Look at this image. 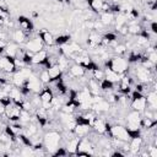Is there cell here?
I'll return each instance as SVG.
<instances>
[{
  "label": "cell",
  "instance_id": "35",
  "mask_svg": "<svg viewBox=\"0 0 157 157\" xmlns=\"http://www.w3.org/2000/svg\"><path fill=\"white\" fill-rule=\"evenodd\" d=\"M146 152H147L148 157H157V147L155 145H148Z\"/></svg>",
  "mask_w": 157,
  "mask_h": 157
},
{
  "label": "cell",
  "instance_id": "14",
  "mask_svg": "<svg viewBox=\"0 0 157 157\" xmlns=\"http://www.w3.org/2000/svg\"><path fill=\"white\" fill-rule=\"evenodd\" d=\"M91 131V125L86 124V123H76L72 132L75 136L77 137H85V136H88Z\"/></svg>",
  "mask_w": 157,
  "mask_h": 157
},
{
  "label": "cell",
  "instance_id": "8",
  "mask_svg": "<svg viewBox=\"0 0 157 157\" xmlns=\"http://www.w3.org/2000/svg\"><path fill=\"white\" fill-rule=\"evenodd\" d=\"M25 48H26V50H28L31 53H37V52L44 49V43L40 39V37L37 34V36H34V37H32V38L26 40Z\"/></svg>",
  "mask_w": 157,
  "mask_h": 157
},
{
  "label": "cell",
  "instance_id": "27",
  "mask_svg": "<svg viewBox=\"0 0 157 157\" xmlns=\"http://www.w3.org/2000/svg\"><path fill=\"white\" fill-rule=\"evenodd\" d=\"M47 70H48V74H49L50 81H52V80H59V78H61V76H63V74H64L56 64L52 65V66H50V67H48Z\"/></svg>",
  "mask_w": 157,
  "mask_h": 157
},
{
  "label": "cell",
  "instance_id": "21",
  "mask_svg": "<svg viewBox=\"0 0 157 157\" xmlns=\"http://www.w3.org/2000/svg\"><path fill=\"white\" fill-rule=\"evenodd\" d=\"M48 58V52L45 49H42L37 53H33L32 55V65H43Z\"/></svg>",
  "mask_w": 157,
  "mask_h": 157
},
{
  "label": "cell",
  "instance_id": "12",
  "mask_svg": "<svg viewBox=\"0 0 157 157\" xmlns=\"http://www.w3.org/2000/svg\"><path fill=\"white\" fill-rule=\"evenodd\" d=\"M101 38H102V36L97 31H90L87 34V38H86V43H87L88 48L94 49V48L99 47L101 45Z\"/></svg>",
  "mask_w": 157,
  "mask_h": 157
},
{
  "label": "cell",
  "instance_id": "19",
  "mask_svg": "<svg viewBox=\"0 0 157 157\" xmlns=\"http://www.w3.org/2000/svg\"><path fill=\"white\" fill-rule=\"evenodd\" d=\"M38 36L40 37V39L43 40L44 45H48V47H52L54 45V36L52 32H49L47 28H42L39 32H38Z\"/></svg>",
  "mask_w": 157,
  "mask_h": 157
},
{
  "label": "cell",
  "instance_id": "30",
  "mask_svg": "<svg viewBox=\"0 0 157 157\" xmlns=\"http://www.w3.org/2000/svg\"><path fill=\"white\" fill-rule=\"evenodd\" d=\"M126 22H128V18H126L125 13L120 12V13L115 15V18H114V22H113V25H114L115 29H117V31H119V29H120V28H121L124 25H126Z\"/></svg>",
  "mask_w": 157,
  "mask_h": 157
},
{
  "label": "cell",
  "instance_id": "37",
  "mask_svg": "<svg viewBox=\"0 0 157 157\" xmlns=\"http://www.w3.org/2000/svg\"><path fill=\"white\" fill-rule=\"evenodd\" d=\"M59 1H64V0H59Z\"/></svg>",
  "mask_w": 157,
  "mask_h": 157
},
{
  "label": "cell",
  "instance_id": "36",
  "mask_svg": "<svg viewBox=\"0 0 157 157\" xmlns=\"http://www.w3.org/2000/svg\"><path fill=\"white\" fill-rule=\"evenodd\" d=\"M5 109H6V105L0 101V117L5 114Z\"/></svg>",
  "mask_w": 157,
  "mask_h": 157
},
{
  "label": "cell",
  "instance_id": "7",
  "mask_svg": "<svg viewBox=\"0 0 157 157\" xmlns=\"http://www.w3.org/2000/svg\"><path fill=\"white\" fill-rule=\"evenodd\" d=\"M21 112H22L21 104H18V103H13V102H12L11 104H9V105L6 107V109H5V114H4V115L6 117L7 120H10L11 123H15V121H18Z\"/></svg>",
  "mask_w": 157,
  "mask_h": 157
},
{
  "label": "cell",
  "instance_id": "20",
  "mask_svg": "<svg viewBox=\"0 0 157 157\" xmlns=\"http://www.w3.org/2000/svg\"><path fill=\"white\" fill-rule=\"evenodd\" d=\"M129 151L131 153H139V151L141 150L142 147V144H144V139L142 136H136V137H131L129 140Z\"/></svg>",
  "mask_w": 157,
  "mask_h": 157
},
{
  "label": "cell",
  "instance_id": "26",
  "mask_svg": "<svg viewBox=\"0 0 157 157\" xmlns=\"http://www.w3.org/2000/svg\"><path fill=\"white\" fill-rule=\"evenodd\" d=\"M59 67H60V70L63 71V72H65V71H67L69 70V64H70V59L67 58V56H65L64 54H59L58 56H56V63H55Z\"/></svg>",
  "mask_w": 157,
  "mask_h": 157
},
{
  "label": "cell",
  "instance_id": "23",
  "mask_svg": "<svg viewBox=\"0 0 157 157\" xmlns=\"http://www.w3.org/2000/svg\"><path fill=\"white\" fill-rule=\"evenodd\" d=\"M69 71H70V76L74 77V78H78V77H82L86 75V69L78 64H72L70 67H69Z\"/></svg>",
  "mask_w": 157,
  "mask_h": 157
},
{
  "label": "cell",
  "instance_id": "32",
  "mask_svg": "<svg viewBox=\"0 0 157 157\" xmlns=\"http://www.w3.org/2000/svg\"><path fill=\"white\" fill-rule=\"evenodd\" d=\"M112 52H113L114 55H120V56H123L124 54H126L128 47H126L124 43H118V44L112 49Z\"/></svg>",
  "mask_w": 157,
  "mask_h": 157
},
{
  "label": "cell",
  "instance_id": "28",
  "mask_svg": "<svg viewBox=\"0 0 157 157\" xmlns=\"http://www.w3.org/2000/svg\"><path fill=\"white\" fill-rule=\"evenodd\" d=\"M114 18H115V15H113L109 11L101 12V15H99V21L103 23V26H110V25H113Z\"/></svg>",
  "mask_w": 157,
  "mask_h": 157
},
{
  "label": "cell",
  "instance_id": "33",
  "mask_svg": "<svg viewBox=\"0 0 157 157\" xmlns=\"http://www.w3.org/2000/svg\"><path fill=\"white\" fill-rule=\"evenodd\" d=\"M92 78H94L97 81H102L104 78V70L101 69L99 66L96 67V69H93L92 70Z\"/></svg>",
  "mask_w": 157,
  "mask_h": 157
},
{
  "label": "cell",
  "instance_id": "25",
  "mask_svg": "<svg viewBox=\"0 0 157 157\" xmlns=\"http://www.w3.org/2000/svg\"><path fill=\"white\" fill-rule=\"evenodd\" d=\"M17 49H18V44H16L15 42H7V44L4 49V55L15 59L17 55Z\"/></svg>",
  "mask_w": 157,
  "mask_h": 157
},
{
  "label": "cell",
  "instance_id": "22",
  "mask_svg": "<svg viewBox=\"0 0 157 157\" xmlns=\"http://www.w3.org/2000/svg\"><path fill=\"white\" fill-rule=\"evenodd\" d=\"M78 141H80V137H77V136H75V135H72V137H70V139L66 140V145H65L64 147L66 148L67 153H70V155H75V153H76Z\"/></svg>",
  "mask_w": 157,
  "mask_h": 157
},
{
  "label": "cell",
  "instance_id": "18",
  "mask_svg": "<svg viewBox=\"0 0 157 157\" xmlns=\"http://www.w3.org/2000/svg\"><path fill=\"white\" fill-rule=\"evenodd\" d=\"M109 108H110V103H108L104 98L101 99V101H98V102L92 103V105H91V109L94 110L97 114H99V113H107V112H109Z\"/></svg>",
  "mask_w": 157,
  "mask_h": 157
},
{
  "label": "cell",
  "instance_id": "3",
  "mask_svg": "<svg viewBox=\"0 0 157 157\" xmlns=\"http://www.w3.org/2000/svg\"><path fill=\"white\" fill-rule=\"evenodd\" d=\"M155 71L152 70H148L146 67H144L142 65L140 64H135V67H134V75L135 77L134 78H137L139 82H142V83H152L155 81Z\"/></svg>",
  "mask_w": 157,
  "mask_h": 157
},
{
  "label": "cell",
  "instance_id": "15",
  "mask_svg": "<svg viewBox=\"0 0 157 157\" xmlns=\"http://www.w3.org/2000/svg\"><path fill=\"white\" fill-rule=\"evenodd\" d=\"M130 107L132 108V110L142 113L146 109V98H145V96H140L137 98H132L130 101Z\"/></svg>",
  "mask_w": 157,
  "mask_h": 157
},
{
  "label": "cell",
  "instance_id": "2",
  "mask_svg": "<svg viewBox=\"0 0 157 157\" xmlns=\"http://www.w3.org/2000/svg\"><path fill=\"white\" fill-rule=\"evenodd\" d=\"M104 66L112 69L113 71H115L120 75H123V74H126L129 71L130 64L128 63V60L125 58H123L120 55H113L108 60L104 61Z\"/></svg>",
  "mask_w": 157,
  "mask_h": 157
},
{
  "label": "cell",
  "instance_id": "10",
  "mask_svg": "<svg viewBox=\"0 0 157 157\" xmlns=\"http://www.w3.org/2000/svg\"><path fill=\"white\" fill-rule=\"evenodd\" d=\"M39 98H40V102H42V107L45 108V109H50V103H52V99L54 97V93L52 91L50 87L48 86H44L43 90L38 93Z\"/></svg>",
  "mask_w": 157,
  "mask_h": 157
},
{
  "label": "cell",
  "instance_id": "6",
  "mask_svg": "<svg viewBox=\"0 0 157 157\" xmlns=\"http://www.w3.org/2000/svg\"><path fill=\"white\" fill-rule=\"evenodd\" d=\"M44 86H45V85H43V83L40 82L38 75L34 74V72H32V74L26 78L25 87H26L31 93H33V94H38V93L43 90Z\"/></svg>",
  "mask_w": 157,
  "mask_h": 157
},
{
  "label": "cell",
  "instance_id": "29",
  "mask_svg": "<svg viewBox=\"0 0 157 157\" xmlns=\"http://www.w3.org/2000/svg\"><path fill=\"white\" fill-rule=\"evenodd\" d=\"M157 125V120L156 119H151L148 117H141V121H140V128L142 129H155V126Z\"/></svg>",
  "mask_w": 157,
  "mask_h": 157
},
{
  "label": "cell",
  "instance_id": "24",
  "mask_svg": "<svg viewBox=\"0 0 157 157\" xmlns=\"http://www.w3.org/2000/svg\"><path fill=\"white\" fill-rule=\"evenodd\" d=\"M103 70H104V78H105L107 81H109V82H112V83H114V85L119 82V80H120V77H121L120 74L113 71V70L109 69V67H104Z\"/></svg>",
  "mask_w": 157,
  "mask_h": 157
},
{
  "label": "cell",
  "instance_id": "5",
  "mask_svg": "<svg viewBox=\"0 0 157 157\" xmlns=\"http://www.w3.org/2000/svg\"><path fill=\"white\" fill-rule=\"evenodd\" d=\"M108 134L112 139H118V140H121V141H129L131 139L130 135H129L128 129L124 125H120V124L110 125V128L108 130Z\"/></svg>",
  "mask_w": 157,
  "mask_h": 157
},
{
  "label": "cell",
  "instance_id": "11",
  "mask_svg": "<svg viewBox=\"0 0 157 157\" xmlns=\"http://www.w3.org/2000/svg\"><path fill=\"white\" fill-rule=\"evenodd\" d=\"M91 128H93V130H94L96 134L103 135V134H107V132H108L110 125H109V123H108L105 119L99 118V117L97 115V118L94 119V121H93V124H92Z\"/></svg>",
  "mask_w": 157,
  "mask_h": 157
},
{
  "label": "cell",
  "instance_id": "1",
  "mask_svg": "<svg viewBox=\"0 0 157 157\" xmlns=\"http://www.w3.org/2000/svg\"><path fill=\"white\" fill-rule=\"evenodd\" d=\"M61 142V134L59 131L55 130H50L47 131L43 135V145H44V150L47 153L52 155L59 146Z\"/></svg>",
  "mask_w": 157,
  "mask_h": 157
},
{
  "label": "cell",
  "instance_id": "34",
  "mask_svg": "<svg viewBox=\"0 0 157 157\" xmlns=\"http://www.w3.org/2000/svg\"><path fill=\"white\" fill-rule=\"evenodd\" d=\"M38 77H39V80H40V82H42L43 85H48L49 81H50V77H49V74H48V70H47V69H43V70L39 72Z\"/></svg>",
  "mask_w": 157,
  "mask_h": 157
},
{
  "label": "cell",
  "instance_id": "13",
  "mask_svg": "<svg viewBox=\"0 0 157 157\" xmlns=\"http://www.w3.org/2000/svg\"><path fill=\"white\" fill-rule=\"evenodd\" d=\"M17 22H18V25H20V28H21L22 31H25L27 34H29L31 32H33L34 26H33L31 18H28V17H26V16H23V15H20V16L17 17Z\"/></svg>",
  "mask_w": 157,
  "mask_h": 157
},
{
  "label": "cell",
  "instance_id": "31",
  "mask_svg": "<svg viewBox=\"0 0 157 157\" xmlns=\"http://www.w3.org/2000/svg\"><path fill=\"white\" fill-rule=\"evenodd\" d=\"M70 39H71V37L69 34H59L58 37L54 38V45L61 47L64 44H67L70 42Z\"/></svg>",
  "mask_w": 157,
  "mask_h": 157
},
{
  "label": "cell",
  "instance_id": "17",
  "mask_svg": "<svg viewBox=\"0 0 157 157\" xmlns=\"http://www.w3.org/2000/svg\"><path fill=\"white\" fill-rule=\"evenodd\" d=\"M27 37H28V34L25 31H22L21 28H13V31L11 33V38H12V40L16 44H23V43H26Z\"/></svg>",
  "mask_w": 157,
  "mask_h": 157
},
{
  "label": "cell",
  "instance_id": "4",
  "mask_svg": "<svg viewBox=\"0 0 157 157\" xmlns=\"http://www.w3.org/2000/svg\"><path fill=\"white\" fill-rule=\"evenodd\" d=\"M140 121H141V113L136 110H130L125 115V123H126V129L128 131H135L140 130Z\"/></svg>",
  "mask_w": 157,
  "mask_h": 157
},
{
  "label": "cell",
  "instance_id": "16",
  "mask_svg": "<svg viewBox=\"0 0 157 157\" xmlns=\"http://www.w3.org/2000/svg\"><path fill=\"white\" fill-rule=\"evenodd\" d=\"M145 98H146V108L156 110L157 109V93H156V91L150 90L145 94Z\"/></svg>",
  "mask_w": 157,
  "mask_h": 157
},
{
  "label": "cell",
  "instance_id": "9",
  "mask_svg": "<svg viewBox=\"0 0 157 157\" xmlns=\"http://www.w3.org/2000/svg\"><path fill=\"white\" fill-rule=\"evenodd\" d=\"M16 65L13 63V58H9L6 55H0V71L6 74H13L16 71Z\"/></svg>",
  "mask_w": 157,
  "mask_h": 157
}]
</instances>
